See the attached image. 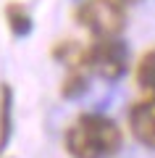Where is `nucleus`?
Here are the masks:
<instances>
[{
	"label": "nucleus",
	"mask_w": 155,
	"mask_h": 158,
	"mask_svg": "<svg viewBox=\"0 0 155 158\" xmlns=\"http://www.w3.org/2000/svg\"><path fill=\"white\" fill-rule=\"evenodd\" d=\"M121 129L103 113H84L66 132V150L74 158H111L121 150Z\"/></svg>",
	"instance_id": "1"
},
{
	"label": "nucleus",
	"mask_w": 155,
	"mask_h": 158,
	"mask_svg": "<svg viewBox=\"0 0 155 158\" xmlns=\"http://www.w3.org/2000/svg\"><path fill=\"white\" fill-rule=\"evenodd\" d=\"M74 16L84 29L97 34V40L118 37L126 27V11L116 0H84Z\"/></svg>",
	"instance_id": "2"
},
{
	"label": "nucleus",
	"mask_w": 155,
	"mask_h": 158,
	"mask_svg": "<svg viewBox=\"0 0 155 158\" xmlns=\"http://www.w3.org/2000/svg\"><path fill=\"white\" fill-rule=\"evenodd\" d=\"M84 66L108 82H116L129 69V45L118 37L97 40L89 48H84Z\"/></svg>",
	"instance_id": "3"
},
{
	"label": "nucleus",
	"mask_w": 155,
	"mask_h": 158,
	"mask_svg": "<svg viewBox=\"0 0 155 158\" xmlns=\"http://www.w3.org/2000/svg\"><path fill=\"white\" fill-rule=\"evenodd\" d=\"M129 127H132L134 140L155 150V98L134 103L129 111Z\"/></svg>",
	"instance_id": "4"
},
{
	"label": "nucleus",
	"mask_w": 155,
	"mask_h": 158,
	"mask_svg": "<svg viewBox=\"0 0 155 158\" xmlns=\"http://www.w3.org/2000/svg\"><path fill=\"white\" fill-rule=\"evenodd\" d=\"M13 135V90L11 85H0V153L8 148Z\"/></svg>",
	"instance_id": "5"
},
{
	"label": "nucleus",
	"mask_w": 155,
	"mask_h": 158,
	"mask_svg": "<svg viewBox=\"0 0 155 158\" xmlns=\"http://www.w3.org/2000/svg\"><path fill=\"white\" fill-rule=\"evenodd\" d=\"M6 21H8V29L13 32V37H27L34 29L32 13H29L21 3H8L6 6Z\"/></svg>",
	"instance_id": "6"
},
{
	"label": "nucleus",
	"mask_w": 155,
	"mask_h": 158,
	"mask_svg": "<svg viewBox=\"0 0 155 158\" xmlns=\"http://www.w3.org/2000/svg\"><path fill=\"white\" fill-rule=\"evenodd\" d=\"M137 85L145 92H153L155 95V48L147 50L137 63Z\"/></svg>",
	"instance_id": "7"
},
{
	"label": "nucleus",
	"mask_w": 155,
	"mask_h": 158,
	"mask_svg": "<svg viewBox=\"0 0 155 158\" xmlns=\"http://www.w3.org/2000/svg\"><path fill=\"white\" fill-rule=\"evenodd\" d=\"M53 58H58L61 63L74 66V69L84 66V48H79V42H74V40H63L53 48Z\"/></svg>",
	"instance_id": "8"
},
{
	"label": "nucleus",
	"mask_w": 155,
	"mask_h": 158,
	"mask_svg": "<svg viewBox=\"0 0 155 158\" xmlns=\"http://www.w3.org/2000/svg\"><path fill=\"white\" fill-rule=\"evenodd\" d=\"M87 90H89V82H87V77H84V74L79 71V69H71V74H68V77L63 79L61 95L66 98V100H76V98H82Z\"/></svg>",
	"instance_id": "9"
},
{
	"label": "nucleus",
	"mask_w": 155,
	"mask_h": 158,
	"mask_svg": "<svg viewBox=\"0 0 155 158\" xmlns=\"http://www.w3.org/2000/svg\"><path fill=\"white\" fill-rule=\"evenodd\" d=\"M121 3H139V0H121Z\"/></svg>",
	"instance_id": "10"
}]
</instances>
